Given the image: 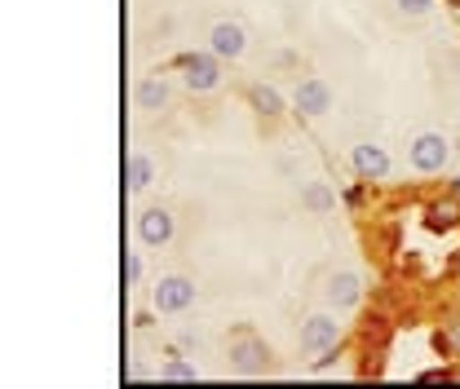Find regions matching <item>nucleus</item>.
<instances>
[{"label":"nucleus","mask_w":460,"mask_h":389,"mask_svg":"<svg viewBox=\"0 0 460 389\" xmlns=\"http://www.w3.org/2000/svg\"><path fill=\"white\" fill-rule=\"evenodd\" d=\"M341 340H345V323H341V310H332V305L310 310V314L301 319V328H296V349L310 354V358H319L323 349H332V345H341Z\"/></svg>","instance_id":"1"},{"label":"nucleus","mask_w":460,"mask_h":389,"mask_svg":"<svg viewBox=\"0 0 460 389\" xmlns=\"http://www.w3.org/2000/svg\"><path fill=\"white\" fill-rule=\"evenodd\" d=\"M226 358H230V372H239V376H248V381H257V376H270V367H275V354H270V345L252 332V328H239V332L230 336Z\"/></svg>","instance_id":"2"},{"label":"nucleus","mask_w":460,"mask_h":389,"mask_svg":"<svg viewBox=\"0 0 460 389\" xmlns=\"http://www.w3.org/2000/svg\"><path fill=\"white\" fill-rule=\"evenodd\" d=\"M222 57L213 54V49H186V54L172 57V71L181 75V84L190 89V93H217L222 89Z\"/></svg>","instance_id":"3"},{"label":"nucleus","mask_w":460,"mask_h":389,"mask_svg":"<svg viewBox=\"0 0 460 389\" xmlns=\"http://www.w3.org/2000/svg\"><path fill=\"white\" fill-rule=\"evenodd\" d=\"M407 164H411V172H420V177H438L443 168L452 164V137L438 133V128L416 133L407 142Z\"/></svg>","instance_id":"4"},{"label":"nucleus","mask_w":460,"mask_h":389,"mask_svg":"<svg viewBox=\"0 0 460 389\" xmlns=\"http://www.w3.org/2000/svg\"><path fill=\"white\" fill-rule=\"evenodd\" d=\"M195 301H199V287H195L190 275H160L151 283V305L164 319H177V314L195 310Z\"/></svg>","instance_id":"5"},{"label":"nucleus","mask_w":460,"mask_h":389,"mask_svg":"<svg viewBox=\"0 0 460 389\" xmlns=\"http://www.w3.org/2000/svg\"><path fill=\"white\" fill-rule=\"evenodd\" d=\"M133 234H137V243H142V248H151V252L169 248L172 234H177V217H172V208H164V204L142 208V213H137V222H133Z\"/></svg>","instance_id":"6"},{"label":"nucleus","mask_w":460,"mask_h":389,"mask_svg":"<svg viewBox=\"0 0 460 389\" xmlns=\"http://www.w3.org/2000/svg\"><path fill=\"white\" fill-rule=\"evenodd\" d=\"M292 115L296 119H323L332 115V84L323 75H305L292 89Z\"/></svg>","instance_id":"7"},{"label":"nucleus","mask_w":460,"mask_h":389,"mask_svg":"<svg viewBox=\"0 0 460 389\" xmlns=\"http://www.w3.org/2000/svg\"><path fill=\"white\" fill-rule=\"evenodd\" d=\"M323 305H332V310H358L363 305V275L358 270H349V266H341V270H328L323 275Z\"/></svg>","instance_id":"8"},{"label":"nucleus","mask_w":460,"mask_h":389,"mask_svg":"<svg viewBox=\"0 0 460 389\" xmlns=\"http://www.w3.org/2000/svg\"><path fill=\"white\" fill-rule=\"evenodd\" d=\"M349 168H354V177L358 181H385L390 172H394V160H390V151L381 146V142H358L354 151H349Z\"/></svg>","instance_id":"9"},{"label":"nucleus","mask_w":460,"mask_h":389,"mask_svg":"<svg viewBox=\"0 0 460 389\" xmlns=\"http://www.w3.org/2000/svg\"><path fill=\"white\" fill-rule=\"evenodd\" d=\"M208 49L222 57V62H239V57L248 54V31L234 18H217L208 27Z\"/></svg>","instance_id":"10"},{"label":"nucleus","mask_w":460,"mask_h":389,"mask_svg":"<svg viewBox=\"0 0 460 389\" xmlns=\"http://www.w3.org/2000/svg\"><path fill=\"white\" fill-rule=\"evenodd\" d=\"M169 102H172V84H169V75H142L137 84H133V107L142 115H160V111H169Z\"/></svg>","instance_id":"11"},{"label":"nucleus","mask_w":460,"mask_h":389,"mask_svg":"<svg viewBox=\"0 0 460 389\" xmlns=\"http://www.w3.org/2000/svg\"><path fill=\"white\" fill-rule=\"evenodd\" d=\"M124 181H128V195H146V190L160 181V164H155L146 151H133L128 164H124Z\"/></svg>","instance_id":"12"},{"label":"nucleus","mask_w":460,"mask_h":389,"mask_svg":"<svg viewBox=\"0 0 460 389\" xmlns=\"http://www.w3.org/2000/svg\"><path fill=\"white\" fill-rule=\"evenodd\" d=\"M243 98H248V107L261 115V119H279L288 111V98L275 89V84H261V80H252L248 89H243Z\"/></svg>","instance_id":"13"},{"label":"nucleus","mask_w":460,"mask_h":389,"mask_svg":"<svg viewBox=\"0 0 460 389\" xmlns=\"http://www.w3.org/2000/svg\"><path fill=\"white\" fill-rule=\"evenodd\" d=\"M301 208H305L310 217H328V213L337 208V190H332L328 181H305V186H301Z\"/></svg>","instance_id":"14"},{"label":"nucleus","mask_w":460,"mask_h":389,"mask_svg":"<svg viewBox=\"0 0 460 389\" xmlns=\"http://www.w3.org/2000/svg\"><path fill=\"white\" fill-rule=\"evenodd\" d=\"M204 372L186 358V354H177V349H169L164 354V367H160V381H169V385H195Z\"/></svg>","instance_id":"15"},{"label":"nucleus","mask_w":460,"mask_h":389,"mask_svg":"<svg viewBox=\"0 0 460 389\" xmlns=\"http://www.w3.org/2000/svg\"><path fill=\"white\" fill-rule=\"evenodd\" d=\"M425 225H429V230H452V225H460V199L452 195V190H447L443 199H429Z\"/></svg>","instance_id":"16"},{"label":"nucleus","mask_w":460,"mask_h":389,"mask_svg":"<svg viewBox=\"0 0 460 389\" xmlns=\"http://www.w3.org/2000/svg\"><path fill=\"white\" fill-rule=\"evenodd\" d=\"M394 9H399L402 18H429L438 9V0H394Z\"/></svg>","instance_id":"17"},{"label":"nucleus","mask_w":460,"mask_h":389,"mask_svg":"<svg viewBox=\"0 0 460 389\" xmlns=\"http://www.w3.org/2000/svg\"><path fill=\"white\" fill-rule=\"evenodd\" d=\"M142 278H146V261H142V252H128V287H142Z\"/></svg>","instance_id":"18"},{"label":"nucleus","mask_w":460,"mask_h":389,"mask_svg":"<svg viewBox=\"0 0 460 389\" xmlns=\"http://www.w3.org/2000/svg\"><path fill=\"white\" fill-rule=\"evenodd\" d=\"M151 323H155V305H151V310H137V314H133V328H137V332H146Z\"/></svg>","instance_id":"19"},{"label":"nucleus","mask_w":460,"mask_h":389,"mask_svg":"<svg viewBox=\"0 0 460 389\" xmlns=\"http://www.w3.org/2000/svg\"><path fill=\"white\" fill-rule=\"evenodd\" d=\"M447 190H452V195L460 199V177H452V181H447Z\"/></svg>","instance_id":"20"},{"label":"nucleus","mask_w":460,"mask_h":389,"mask_svg":"<svg viewBox=\"0 0 460 389\" xmlns=\"http://www.w3.org/2000/svg\"><path fill=\"white\" fill-rule=\"evenodd\" d=\"M452 275H456V278H460V252H456V261H452Z\"/></svg>","instance_id":"21"},{"label":"nucleus","mask_w":460,"mask_h":389,"mask_svg":"<svg viewBox=\"0 0 460 389\" xmlns=\"http://www.w3.org/2000/svg\"><path fill=\"white\" fill-rule=\"evenodd\" d=\"M438 4H447V9H460V0H438Z\"/></svg>","instance_id":"22"}]
</instances>
